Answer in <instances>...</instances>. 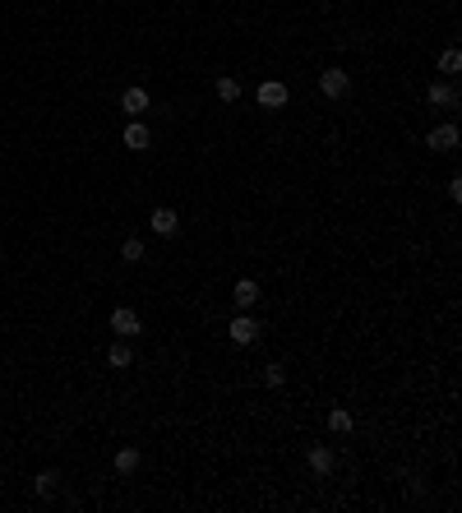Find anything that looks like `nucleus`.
Returning a JSON list of instances; mask_svg holds the SVG:
<instances>
[{"label":"nucleus","instance_id":"nucleus-1","mask_svg":"<svg viewBox=\"0 0 462 513\" xmlns=\"http://www.w3.org/2000/svg\"><path fill=\"white\" fill-rule=\"evenodd\" d=\"M227 333H231L236 347H250V342H259V333H263V329H259V319H254L250 310H241V314L231 319V329H227Z\"/></svg>","mask_w":462,"mask_h":513},{"label":"nucleus","instance_id":"nucleus-2","mask_svg":"<svg viewBox=\"0 0 462 513\" xmlns=\"http://www.w3.org/2000/svg\"><path fill=\"white\" fill-rule=\"evenodd\" d=\"M111 333H121V338H139V333H144L139 310H130V305H116V310H111Z\"/></svg>","mask_w":462,"mask_h":513},{"label":"nucleus","instance_id":"nucleus-3","mask_svg":"<svg viewBox=\"0 0 462 513\" xmlns=\"http://www.w3.org/2000/svg\"><path fill=\"white\" fill-rule=\"evenodd\" d=\"M347 88H351V74L338 70V65L319 74V93H323V97H347Z\"/></svg>","mask_w":462,"mask_h":513},{"label":"nucleus","instance_id":"nucleus-4","mask_svg":"<svg viewBox=\"0 0 462 513\" xmlns=\"http://www.w3.org/2000/svg\"><path fill=\"white\" fill-rule=\"evenodd\" d=\"M426 148H435V153H453V148H458V125L453 121L435 125V130L426 134Z\"/></svg>","mask_w":462,"mask_h":513},{"label":"nucleus","instance_id":"nucleus-5","mask_svg":"<svg viewBox=\"0 0 462 513\" xmlns=\"http://www.w3.org/2000/svg\"><path fill=\"white\" fill-rule=\"evenodd\" d=\"M426 97H430V106H448V111H453L458 106V84L453 79H439V84L426 88Z\"/></svg>","mask_w":462,"mask_h":513},{"label":"nucleus","instance_id":"nucleus-6","mask_svg":"<svg viewBox=\"0 0 462 513\" xmlns=\"http://www.w3.org/2000/svg\"><path fill=\"white\" fill-rule=\"evenodd\" d=\"M254 97H259V106H268V111H273V106H287V84L268 79V84H259V93H254Z\"/></svg>","mask_w":462,"mask_h":513},{"label":"nucleus","instance_id":"nucleus-7","mask_svg":"<svg viewBox=\"0 0 462 513\" xmlns=\"http://www.w3.org/2000/svg\"><path fill=\"white\" fill-rule=\"evenodd\" d=\"M149 226H153L157 236H176V231H181V218H176V209H153Z\"/></svg>","mask_w":462,"mask_h":513},{"label":"nucleus","instance_id":"nucleus-8","mask_svg":"<svg viewBox=\"0 0 462 513\" xmlns=\"http://www.w3.org/2000/svg\"><path fill=\"white\" fill-rule=\"evenodd\" d=\"M153 144V134H149V125H144L139 121V116H134V121L130 125H125V148H139V153H144V148H149Z\"/></svg>","mask_w":462,"mask_h":513},{"label":"nucleus","instance_id":"nucleus-9","mask_svg":"<svg viewBox=\"0 0 462 513\" xmlns=\"http://www.w3.org/2000/svg\"><path fill=\"white\" fill-rule=\"evenodd\" d=\"M121 106H125L130 116L149 111V88H139V84H134V88H125V93H121Z\"/></svg>","mask_w":462,"mask_h":513},{"label":"nucleus","instance_id":"nucleus-10","mask_svg":"<svg viewBox=\"0 0 462 513\" xmlns=\"http://www.w3.org/2000/svg\"><path fill=\"white\" fill-rule=\"evenodd\" d=\"M310 467L319 472V477H328V472L338 467V458H333V449H328V444H314V449H310Z\"/></svg>","mask_w":462,"mask_h":513},{"label":"nucleus","instance_id":"nucleus-11","mask_svg":"<svg viewBox=\"0 0 462 513\" xmlns=\"http://www.w3.org/2000/svg\"><path fill=\"white\" fill-rule=\"evenodd\" d=\"M231 296H236V305H241V310H250V305L259 301V282H254V278H241V282L231 287Z\"/></svg>","mask_w":462,"mask_h":513},{"label":"nucleus","instance_id":"nucleus-12","mask_svg":"<svg viewBox=\"0 0 462 513\" xmlns=\"http://www.w3.org/2000/svg\"><path fill=\"white\" fill-rule=\"evenodd\" d=\"M33 490H37V495H42V499H51L56 490H61V472H37Z\"/></svg>","mask_w":462,"mask_h":513},{"label":"nucleus","instance_id":"nucleus-13","mask_svg":"<svg viewBox=\"0 0 462 513\" xmlns=\"http://www.w3.org/2000/svg\"><path fill=\"white\" fill-rule=\"evenodd\" d=\"M106 361H111V366L116 370H125V366H130V361H134V352H130V342H111V347H106Z\"/></svg>","mask_w":462,"mask_h":513},{"label":"nucleus","instance_id":"nucleus-14","mask_svg":"<svg viewBox=\"0 0 462 513\" xmlns=\"http://www.w3.org/2000/svg\"><path fill=\"white\" fill-rule=\"evenodd\" d=\"M351 426H356V421H351L347 407H333L328 412V430H333V435H351Z\"/></svg>","mask_w":462,"mask_h":513},{"label":"nucleus","instance_id":"nucleus-15","mask_svg":"<svg viewBox=\"0 0 462 513\" xmlns=\"http://www.w3.org/2000/svg\"><path fill=\"white\" fill-rule=\"evenodd\" d=\"M213 93H218L222 102H236V97H241V84H236L231 74H218V79H213Z\"/></svg>","mask_w":462,"mask_h":513},{"label":"nucleus","instance_id":"nucleus-16","mask_svg":"<svg viewBox=\"0 0 462 513\" xmlns=\"http://www.w3.org/2000/svg\"><path fill=\"white\" fill-rule=\"evenodd\" d=\"M134 467H139V449H121L116 453V472H121V477H130Z\"/></svg>","mask_w":462,"mask_h":513},{"label":"nucleus","instance_id":"nucleus-17","mask_svg":"<svg viewBox=\"0 0 462 513\" xmlns=\"http://www.w3.org/2000/svg\"><path fill=\"white\" fill-rule=\"evenodd\" d=\"M121 259H125V264H139V259H144V241H139V236H130V241L121 245Z\"/></svg>","mask_w":462,"mask_h":513},{"label":"nucleus","instance_id":"nucleus-18","mask_svg":"<svg viewBox=\"0 0 462 513\" xmlns=\"http://www.w3.org/2000/svg\"><path fill=\"white\" fill-rule=\"evenodd\" d=\"M462 70V56H458V46H448L444 56H439V74H458Z\"/></svg>","mask_w":462,"mask_h":513},{"label":"nucleus","instance_id":"nucleus-19","mask_svg":"<svg viewBox=\"0 0 462 513\" xmlns=\"http://www.w3.org/2000/svg\"><path fill=\"white\" fill-rule=\"evenodd\" d=\"M263 384H268V389H282V384H287V370L282 366H263Z\"/></svg>","mask_w":462,"mask_h":513},{"label":"nucleus","instance_id":"nucleus-20","mask_svg":"<svg viewBox=\"0 0 462 513\" xmlns=\"http://www.w3.org/2000/svg\"><path fill=\"white\" fill-rule=\"evenodd\" d=\"M448 199H453V204L462 199V176H453V181H448Z\"/></svg>","mask_w":462,"mask_h":513}]
</instances>
